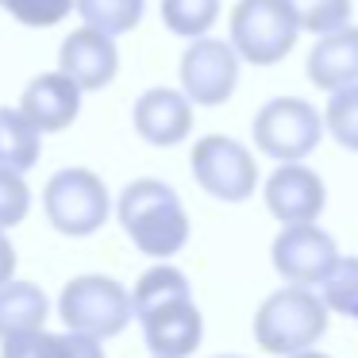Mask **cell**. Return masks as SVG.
Wrapping results in <instances>:
<instances>
[{"label": "cell", "instance_id": "cell-20", "mask_svg": "<svg viewBox=\"0 0 358 358\" xmlns=\"http://www.w3.org/2000/svg\"><path fill=\"white\" fill-rule=\"evenodd\" d=\"M220 0H162V24L178 39H201L216 27Z\"/></svg>", "mask_w": 358, "mask_h": 358}, {"label": "cell", "instance_id": "cell-24", "mask_svg": "<svg viewBox=\"0 0 358 358\" xmlns=\"http://www.w3.org/2000/svg\"><path fill=\"white\" fill-rule=\"evenodd\" d=\"M0 8L27 27H55L78 8V0H0Z\"/></svg>", "mask_w": 358, "mask_h": 358}, {"label": "cell", "instance_id": "cell-14", "mask_svg": "<svg viewBox=\"0 0 358 358\" xmlns=\"http://www.w3.org/2000/svg\"><path fill=\"white\" fill-rule=\"evenodd\" d=\"M81 93H85V89H81L70 73H62V70L39 73V78L24 89V96H20V112H24L43 135L66 131L81 112Z\"/></svg>", "mask_w": 358, "mask_h": 358}, {"label": "cell", "instance_id": "cell-4", "mask_svg": "<svg viewBox=\"0 0 358 358\" xmlns=\"http://www.w3.org/2000/svg\"><path fill=\"white\" fill-rule=\"evenodd\" d=\"M327 124L304 96H273L250 120L255 147L273 162H304L320 147Z\"/></svg>", "mask_w": 358, "mask_h": 358}, {"label": "cell", "instance_id": "cell-19", "mask_svg": "<svg viewBox=\"0 0 358 358\" xmlns=\"http://www.w3.org/2000/svg\"><path fill=\"white\" fill-rule=\"evenodd\" d=\"M147 0H78V16L104 35H127L139 27Z\"/></svg>", "mask_w": 358, "mask_h": 358}, {"label": "cell", "instance_id": "cell-7", "mask_svg": "<svg viewBox=\"0 0 358 358\" xmlns=\"http://www.w3.org/2000/svg\"><path fill=\"white\" fill-rule=\"evenodd\" d=\"M43 208H47V220L55 224V231L81 239V235H93L104 227V220L112 212V201H108L104 181L93 170L70 166V170H58L47 181Z\"/></svg>", "mask_w": 358, "mask_h": 358}, {"label": "cell", "instance_id": "cell-27", "mask_svg": "<svg viewBox=\"0 0 358 358\" xmlns=\"http://www.w3.org/2000/svg\"><path fill=\"white\" fill-rule=\"evenodd\" d=\"M289 358H331V355H324V350H301V355H289Z\"/></svg>", "mask_w": 358, "mask_h": 358}, {"label": "cell", "instance_id": "cell-9", "mask_svg": "<svg viewBox=\"0 0 358 358\" xmlns=\"http://www.w3.org/2000/svg\"><path fill=\"white\" fill-rule=\"evenodd\" d=\"M239 50L231 47V39H212L201 35L185 47L181 55V89L193 104L201 108H220L231 101L235 85H239Z\"/></svg>", "mask_w": 358, "mask_h": 358}, {"label": "cell", "instance_id": "cell-12", "mask_svg": "<svg viewBox=\"0 0 358 358\" xmlns=\"http://www.w3.org/2000/svg\"><path fill=\"white\" fill-rule=\"evenodd\" d=\"M58 70L70 73L85 93H96V89H108L112 78H116L120 50L112 43V35H104V31L85 24V27L66 35L62 50H58Z\"/></svg>", "mask_w": 358, "mask_h": 358}, {"label": "cell", "instance_id": "cell-3", "mask_svg": "<svg viewBox=\"0 0 358 358\" xmlns=\"http://www.w3.org/2000/svg\"><path fill=\"white\" fill-rule=\"evenodd\" d=\"M327 301L312 285H289L270 293L255 312V343L266 355H301L327 335Z\"/></svg>", "mask_w": 358, "mask_h": 358}, {"label": "cell", "instance_id": "cell-1", "mask_svg": "<svg viewBox=\"0 0 358 358\" xmlns=\"http://www.w3.org/2000/svg\"><path fill=\"white\" fill-rule=\"evenodd\" d=\"M135 320L143 324L155 358H189L204 339V316L193 301L189 278L170 262H158L135 281Z\"/></svg>", "mask_w": 358, "mask_h": 358}, {"label": "cell", "instance_id": "cell-26", "mask_svg": "<svg viewBox=\"0 0 358 358\" xmlns=\"http://www.w3.org/2000/svg\"><path fill=\"white\" fill-rule=\"evenodd\" d=\"M12 273H16V247L8 243V235H4V227H0V285L12 281Z\"/></svg>", "mask_w": 358, "mask_h": 358}, {"label": "cell", "instance_id": "cell-15", "mask_svg": "<svg viewBox=\"0 0 358 358\" xmlns=\"http://www.w3.org/2000/svg\"><path fill=\"white\" fill-rule=\"evenodd\" d=\"M308 81L320 93H335L343 85H355L358 81V27H335L327 35H316L308 50Z\"/></svg>", "mask_w": 358, "mask_h": 358}, {"label": "cell", "instance_id": "cell-25", "mask_svg": "<svg viewBox=\"0 0 358 358\" xmlns=\"http://www.w3.org/2000/svg\"><path fill=\"white\" fill-rule=\"evenodd\" d=\"M27 208H31V193H27L24 173L0 166V227L24 224Z\"/></svg>", "mask_w": 358, "mask_h": 358}, {"label": "cell", "instance_id": "cell-18", "mask_svg": "<svg viewBox=\"0 0 358 358\" xmlns=\"http://www.w3.org/2000/svg\"><path fill=\"white\" fill-rule=\"evenodd\" d=\"M39 135L43 131L20 108H0V166L27 173L39 162V150H43Z\"/></svg>", "mask_w": 358, "mask_h": 358}, {"label": "cell", "instance_id": "cell-6", "mask_svg": "<svg viewBox=\"0 0 358 358\" xmlns=\"http://www.w3.org/2000/svg\"><path fill=\"white\" fill-rule=\"evenodd\" d=\"M301 24L285 0H239L231 12V47L250 66H278L296 47Z\"/></svg>", "mask_w": 358, "mask_h": 358}, {"label": "cell", "instance_id": "cell-5", "mask_svg": "<svg viewBox=\"0 0 358 358\" xmlns=\"http://www.w3.org/2000/svg\"><path fill=\"white\" fill-rule=\"evenodd\" d=\"M58 316L66 320L70 331H85L96 339L120 335L135 316V296L120 285L116 278L104 273H81L58 296Z\"/></svg>", "mask_w": 358, "mask_h": 358}, {"label": "cell", "instance_id": "cell-8", "mask_svg": "<svg viewBox=\"0 0 358 358\" xmlns=\"http://www.w3.org/2000/svg\"><path fill=\"white\" fill-rule=\"evenodd\" d=\"M189 166H193L196 185L224 204H243L258 189L255 155L231 135H204V139H196Z\"/></svg>", "mask_w": 358, "mask_h": 358}, {"label": "cell", "instance_id": "cell-22", "mask_svg": "<svg viewBox=\"0 0 358 358\" xmlns=\"http://www.w3.org/2000/svg\"><path fill=\"white\" fill-rule=\"evenodd\" d=\"M320 296L327 301L331 312H339V316H347L358 324V255H347V258L339 255L335 270L324 278Z\"/></svg>", "mask_w": 358, "mask_h": 358}, {"label": "cell", "instance_id": "cell-16", "mask_svg": "<svg viewBox=\"0 0 358 358\" xmlns=\"http://www.w3.org/2000/svg\"><path fill=\"white\" fill-rule=\"evenodd\" d=\"M4 358H104L101 339L85 331H66V335H50L43 327L20 331L4 339Z\"/></svg>", "mask_w": 358, "mask_h": 358}, {"label": "cell", "instance_id": "cell-28", "mask_svg": "<svg viewBox=\"0 0 358 358\" xmlns=\"http://www.w3.org/2000/svg\"><path fill=\"white\" fill-rule=\"evenodd\" d=\"M216 358H243V355H216Z\"/></svg>", "mask_w": 358, "mask_h": 358}, {"label": "cell", "instance_id": "cell-17", "mask_svg": "<svg viewBox=\"0 0 358 358\" xmlns=\"http://www.w3.org/2000/svg\"><path fill=\"white\" fill-rule=\"evenodd\" d=\"M47 312H50V301L39 285H31V281H4L0 285V339L43 327Z\"/></svg>", "mask_w": 358, "mask_h": 358}, {"label": "cell", "instance_id": "cell-11", "mask_svg": "<svg viewBox=\"0 0 358 358\" xmlns=\"http://www.w3.org/2000/svg\"><path fill=\"white\" fill-rule=\"evenodd\" d=\"M266 208L278 224H312L320 220L327 204V185L316 170L301 162H281L278 170L266 178Z\"/></svg>", "mask_w": 358, "mask_h": 358}, {"label": "cell", "instance_id": "cell-13", "mask_svg": "<svg viewBox=\"0 0 358 358\" xmlns=\"http://www.w3.org/2000/svg\"><path fill=\"white\" fill-rule=\"evenodd\" d=\"M131 124L150 147H178L193 135V101L185 89H147L135 101Z\"/></svg>", "mask_w": 358, "mask_h": 358}, {"label": "cell", "instance_id": "cell-23", "mask_svg": "<svg viewBox=\"0 0 358 358\" xmlns=\"http://www.w3.org/2000/svg\"><path fill=\"white\" fill-rule=\"evenodd\" d=\"M293 20L301 24V31L312 35H327L335 27H347L350 24V0H285Z\"/></svg>", "mask_w": 358, "mask_h": 358}, {"label": "cell", "instance_id": "cell-10", "mask_svg": "<svg viewBox=\"0 0 358 358\" xmlns=\"http://www.w3.org/2000/svg\"><path fill=\"white\" fill-rule=\"evenodd\" d=\"M270 258L285 285H324V278L339 262V247L324 227H316V220L312 224H281Z\"/></svg>", "mask_w": 358, "mask_h": 358}, {"label": "cell", "instance_id": "cell-21", "mask_svg": "<svg viewBox=\"0 0 358 358\" xmlns=\"http://www.w3.org/2000/svg\"><path fill=\"white\" fill-rule=\"evenodd\" d=\"M324 124H327V135H331L343 150L358 155V81L331 93V101H327V108H324Z\"/></svg>", "mask_w": 358, "mask_h": 358}, {"label": "cell", "instance_id": "cell-2", "mask_svg": "<svg viewBox=\"0 0 358 358\" xmlns=\"http://www.w3.org/2000/svg\"><path fill=\"white\" fill-rule=\"evenodd\" d=\"M120 227L147 258H173L189 243V212L178 189L158 178H139L116 201Z\"/></svg>", "mask_w": 358, "mask_h": 358}]
</instances>
